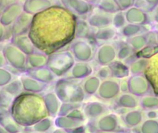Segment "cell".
I'll list each match as a JSON object with an SVG mask.
<instances>
[{
  "label": "cell",
  "mask_w": 158,
  "mask_h": 133,
  "mask_svg": "<svg viewBox=\"0 0 158 133\" xmlns=\"http://www.w3.org/2000/svg\"><path fill=\"white\" fill-rule=\"evenodd\" d=\"M81 103H62L58 112L57 116H66L75 108L81 107Z\"/></svg>",
  "instance_id": "obj_26"
},
{
  "label": "cell",
  "mask_w": 158,
  "mask_h": 133,
  "mask_svg": "<svg viewBox=\"0 0 158 133\" xmlns=\"http://www.w3.org/2000/svg\"><path fill=\"white\" fill-rule=\"evenodd\" d=\"M19 78L22 82L23 91L24 92L40 94L43 92L49 86L29 76L25 73H23Z\"/></svg>",
  "instance_id": "obj_12"
},
{
  "label": "cell",
  "mask_w": 158,
  "mask_h": 133,
  "mask_svg": "<svg viewBox=\"0 0 158 133\" xmlns=\"http://www.w3.org/2000/svg\"><path fill=\"white\" fill-rule=\"evenodd\" d=\"M9 110L15 121L23 127H29L49 116L43 95L24 91L14 98Z\"/></svg>",
  "instance_id": "obj_2"
},
{
  "label": "cell",
  "mask_w": 158,
  "mask_h": 133,
  "mask_svg": "<svg viewBox=\"0 0 158 133\" xmlns=\"http://www.w3.org/2000/svg\"><path fill=\"white\" fill-rule=\"evenodd\" d=\"M69 49L59 50L48 55L46 66L57 77H64L75 63Z\"/></svg>",
  "instance_id": "obj_4"
},
{
  "label": "cell",
  "mask_w": 158,
  "mask_h": 133,
  "mask_svg": "<svg viewBox=\"0 0 158 133\" xmlns=\"http://www.w3.org/2000/svg\"><path fill=\"white\" fill-rule=\"evenodd\" d=\"M100 86V81L98 77L89 76L81 81V86L86 95H92L98 91Z\"/></svg>",
  "instance_id": "obj_20"
},
{
  "label": "cell",
  "mask_w": 158,
  "mask_h": 133,
  "mask_svg": "<svg viewBox=\"0 0 158 133\" xmlns=\"http://www.w3.org/2000/svg\"><path fill=\"white\" fill-rule=\"evenodd\" d=\"M23 12L22 3L17 1L10 4L0 10V22L9 28Z\"/></svg>",
  "instance_id": "obj_7"
},
{
  "label": "cell",
  "mask_w": 158,
  "mask_h": 133,
  "mask_svg": "<svg viewBox=\"0 0 158 133\" xmlns=\"http://www.w3.org/2000/svg\"><path fill=\"white\" fill-rule=\"evenodd\" d=\"M55 4V0H24L22 7L23 12L34 15Z\"/></svg>",
  "instance_id": "obj_10"
},
{
  "label": "cell",
  "mask_w": 158,
  "mask_h": 133,
  "mask_svg": "<svg viewBox=\"0 0 158 133\" xmlns=\"http://www.w3.org/2000/svg\"><path fill=\"white\" fill-rule=\"evenodd\" d=\"M20 133H22V132H20Z\"/></svg>",
  "instance_id": "obj_36"
},
{
  "label": "cell",
  "mask_w": 158,
  "mask_h": 133,
  "mask_svg": "<svg viewBox=\"0 0 158 133\" xmlns=\"http://www.w3.org/2000/svg\"><path fill=\"white\" fill-rule=\"evenodd\" d=\"M28 133H43V132H30Z\"/></svg>",
  "instance_id": "obj_35"
},
{
  "label": "cell",
  "mask_w": 158,
  "mask_h": 133,
  "mask_svg": "<svg viewBox=\"0 0 158 133\" xmlns=\"http://www.w3.org/2000/svg\"><path fill=\"white\" fill-rule=\"evenodd\" d=\"M77 17L60 4L33 15L27 33L38 50L49 55L75 38Z\"/></svg>",
  "instance_id": "obj_1"
},
{
  "label": "cell",
  "mask_w": 158,
  "mask_h": 133,
  "mask_svg": "<svg viewBox=\"0 0 158 133\" xmlns=\"http://www.w3.org/2000/svg\"><path fill=\"white\" fill-rule=\"evenodd\" d=\"M14 74L6 66L0 68V88L4 87L9 83L14 78Z\"/></svg>",
  "instance_id": "obj_24"
},
{
  "label": "cell",
  "mask_w": 158,
  "mask_h": 133,
  "mask_svg": "<svg viewBox=\"0 0 158 133\" xmlns=\"http://www.w3.org/2000/svg\"><path fill=\"white\" fill-rule=\"evenodd\" d=\"M52 118V117L47 116L40 120L33 126L29 127L31 129V132L47 133L54 125V119Z\"/></svg>",
  "instance_id": "obj_22"
},
{
  "label": "cell",
  "mask_w": 158,
  "mask_h": 133,
  "mask_svg": "<svg viewBox=\"0 0 158 133\" xmlns=\"http://www.w3.org/2000/svg\"><path fill=\"white\" fill-rule=\"evenodd\" d=\"M59 2L77 17L87 15L91 10V4L85 0H59Z\"/></svg>",
  "instance_id": "obj_8"
},
{
  "label": "cell",
  "mask_w": 158,
  "mask_h": 133,
  "mask_svg": "<svg viewBox=\"0 0 158 133\" xmlns=\"http://www.w3.org/2000/svg\"><path fill=\"white\" fill-rule=\"evenodd\" d=\"M51 133H69L68 131H65L64 129H59V128H57L54 129Z\"/></svg>",
  "instance_id": "obj_30"
},
{
  "label": "cell",
  "mask_w": 158,
  "mask_h": 133,
  "mask_svg": "<svg viewBox=\"0 0 158 133\" xmlns=\"http://www.w3.org/2000/svg\"><path fill=\"white\" fill-rule=\"evenodd\" d=\"M6 26H4L1 22H0V42L4 41L7 37L9 36L10 38V36L9 34V31L7 30Z\"/></svg>",
  "instance_id": "obj_28"
},
{
  "label": "cell",
  "mask_w": 158,
  "mask_h": 133,
  "mask_svg": "<svg viewBox=\"0 0 158 133\" xmlns=\"http://www.w3.org/2000/svg\"><path fill=\"white\" fill-rule=\"evenodd\" d=\"M1 89L14 97L23 92L22 82L19 77L14 78L9 83H8L6 86Z\"/></svg>",
  "instance_id": "obj_23"
},
{
  "label": "cell",
  "mask_w": 158,
  "mask_h": 133,
  "mask_svg": "<svg viewBox=\"0 0 158 133\" xmlns=\"http://www.w3.org/2000/svg\"><path fill=\"white\" fill-rule=\"evenodd\" d=\"M91 73L92 68L88 62H75L72 68L64 77L81 81L90 76Z\"/></svg>",
  "instance_id": "obj_15"
},
{
  "label": "cell",
  "mask_w": 158,
  "mask_h": 133,
  "mask_svg": "<svg viewBox=\"0 0 158 133\" xmlns=\"http://www.w3.org/2000/svg\"><path fill=\"white\" fill-rule=\"evenodd\" d=\"M53 91L62 103H81L86 97L81 81L68 77L56 79Z\"/></svg>",
  "instance_id": "obj_3"
},
{
  "label": "cell",
  "mask_w": 158,
  "mask_h": 133,
  "mask_svg": "<svg viewBox=\"0 0 158 133\" xmlns=\"http://www.w3.org/2000/svg\"><path fill=\"white\" fill-rule=\"evenodd\" d=\"M2 51L7 66L19 73H25L26 71L27 60L26 54L10 42L4 45Z\"/></svg>",
  "instance_id": "obj_5"
},
{
  "label": "cell",
  "mask_w": 158,
  "mask_h": 133,
  "mask_svg": "<svg viewBox=\"0 0 158 133\" xmlns=\"http://www.w3.org/2000/svg\"><path fill=\"white\" fill-rule=\"evenodd\" d=\"M86 118L93 119L100 116L104 111V107L98 102H88L81 107Z\"/></svg>",
  "instance_id": "obj_19"
},
{
  "label": "cell",
  "mask_w": 158,
  "mask_h": 133,
  "mask_svg": "<svg viewBox=\"0 0 158 133\" xmlns=\"http://www.w3.org/2000/svg\"><path fill=\"white\" fill-rule=\"evenodd\" d=\"M32 18V15L23 12L9 27V31L10 38L14 36L27 33L31 25Z\"/></svg>",
  "instance_id": "obj_9"
},
{
  "label": "cell",
  "mask_w": 158,
  "mask_h": 133,
  "mask_svg": "<svg viewBox=\"0 0 158 133\" xmlns=\"http://www.w3.org/2000/svg\"><path fill=\"white\" fill-rule=\"evenodd\" d=\"M54 124L56 127L64 129L67 131H74L81 128L84 121H78L67 117V116H57L54 119Z\"/></svg>",
  "instance_id": "obj_17"
},
{
  "label": "cell",
  "mask_w": 158,
  "mask_h": 133,
  "mask_svg": "<svg viewBox=\"0 0 158 133\" xmlns=\"http://www.w3.org/2000/svg\"><path fill=\"white\" fill-rule=\"evenodd\" d=\"M0 133H9V132L0 124Z\"/></svg>",
  "instance_id": "obj_31"
},
{
  "label": "cell",
  "mask_w": 158,
  "mask_h": 133,
  "mask_svg": "<svg viewBox=\"0 0 158 133\" xmlns=\"http://www.w3.org/2000/svg\"><path fill=\"white\" fill-rule=\"evenodd\" d=\"M76 62H88L93 57V48L86 39L75 38L69 49Z\"/></svg>",
  "instance_id": "obj_6"
},
{
  "label": "cell",
  "mask_w": 158,
  "mask_h": 133,
  "mask_svg": "<svg viewBox=\"0 0 158 133\" xmlns=\"http://www.w3.org/2000/svg\"><path fill=\"white\" fill-rule=\"evenodd\" d=\"M80 129H81V128L74 131V132H73V133H87V132H86L85 131H83V130L81 131Z\"/></svg>",
  "instance_id": "obj_32"
},
{
  "label": "cell",
  "mask_w": 158,
  "mask_h": 133,
  "mask_svg": "<svg viewBox=\"0 0 158 133\" xmlns=\"http://www.w3.org/2000/svg\"><path fill=\"white\" fill-rule=\"evenodd\" d=\"M66 116L67 117H69L73 119L78 120V121H84V122H85V119L86 118L83 110H82L81 107H79V108L73 109Z\"/></svg>",
  "instance_id": "obj_27"
},
{
  "label": "cell",
  "mask_w": 158,
  "mask_h": 133,
  "mask_svg": "<svg viewBox=\"0 0 158 133\" xmlns=\"http://www.w3.org/2000/svg\"><path fill=\"white\" fill-rule=\"evenodd\" d=\"M14 97L10 95L2 89L0 90V107L10 109Z\"/></svg>",
  "instance_id": "obj_25"
},
{
  "label": "cell",
  "mask_w": 158,
  "mask_h": 133,
  "mask_svg": "<svg viewBox=\"0 0 158 133\" xmlns=\"http://www.w3.org/2000/svg\"><path fill=\"white\" fill-rule=\"evenodd\" d=\"M48 55L40 51H36L27 55V70L46 66L48 62Z\"/></svg>",
  "instance_id": "obj_18"
},
{
  "label": "cell",
  "mask_w": 158,
  "mask_h": 133,
  "mask_svg": "<svg viewBox=\"0 0 158 133\" xmlns=\"http://www.w3.org/2000/svg\"><path fill=\"white\" fill-rule=\"evenodd\" d=\"M0 124L9 133H20L23 131V127L15 121L9 109L3 107H0Z\"/></svg>",
  "instance_id": "obj_11"
},
{
  "label": "cell",
  "mask_w": 158,
  "mask_h": 133,
  "mask_svg": "<svg viewBox=\"0 0 158 133\" xmlns=\"http://www.w3.org/2000/svg\"><path fill=\"white\" fill-rule=\"evenodd\" d=\"M25 73L40 82L49 85L56 81L57 77L46 66L41 68L28 69Z\"/></svg>",
  "instance_id": "obj_14"
},
{
  "label": "cell",
  "mask_w": 158,
  "mask_h": 133,
  "mask_svg": "<svg viewBox=\"0 0 158 133\" xmlns=\"http://www.w3.org/2000/svg\"><path fill=\"white\" fill-rule=\"evenodd\" d=\"M43 99L49 116L55 118L57 116L62 102L54 91H49L43 95Z\"/></svg>",
  "instance_id": "obj_16"
},
{
  "label": "cell",
  "mask_w": 158,
  "mask_h": 133,
  "mask_svg": "<svg viewBox=\"0 0 158 133\" xmlns=\"http://www.w3.org/2000/svg\"><path fill=\"white\" fill-rule=\"evenodd\" d=\"M6 65H7V62H6V58L4 57V55L2 50H0V68L4 67Z\"/></svg>",
  "instance_id": "obj_29"
},
{
  "label": "cell",
  "mask_w": 158,
  "mask_h": 133,
  "mask_svg": "<svg viewBox=\"0 0 158 133\" xmlns=\"http://www.w3.org/2000/svg\"><path fill=\"white\" fill-rule=\"evenodd\" d=\"M85 1H86V2H89V4H91V3H92L94 0H85Z\"/></svg>",
  "instance_id": "obj_34"
},
{
  "label": "cell",
  "mask_w": 158,
  "mask_h": 133,
  "mask_svg": "<svg viewBox=\"0 0 158 133\" xmlns=\"http://www.w3.org/2000/svg\"><path fill=\"white\" fill-rule=\"evenodd\" d=\"M88 21L82 17H77L75 25V38L87 39L90 34V28Z\"/></svg>",
  "instance_id": "obj_21"
},
{
  "label": "cell",
  "mask_w": 158,
  "mask_h": 133,
  "mask_svg": "<svg viewBox=\"0 0 158 133\" xmlns=\"http://www.w3.org/2000/svg\"><path fill=\"white\" fill-rule=\"evenodd\" d=\"M9 42L27 55H30L36 51H39L33 44L27 33L12 36L10 38Z\"/></svg>",
  "instance_id": "obj_13"
},
{
  "label": "cell",
  "mask_w": 158,
  "mask_h": 133,
  "mask_svg": "<svg viewBox=\"0 0 158 133\" xmlns=\"http://www.w3.org/2000/svg\"><path fill=\"white\" fill-rule=\"evenodd\" d=\"M94 133H110L109 132H106V131H98L97 132H95Z\"/></svg>",
  "instance_id": "obj_33"
}]
</instances>
